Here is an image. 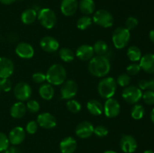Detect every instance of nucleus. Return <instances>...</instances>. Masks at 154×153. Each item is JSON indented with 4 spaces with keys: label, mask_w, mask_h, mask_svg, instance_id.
Masks as SVG:
<instances>
[{
    "label": "nucleus",
    "mask_w": 154,
    "mask_h": 153,
    "mask_svg": "<svg viewBox=\"0 0 154 153\" xmlns=\"http://www.w3.org/2000/svg\"><path fill=\"white\" fill-rule=\"evenodd\" d=\"M89 72L96 77H105L111 70V62L105 56H93L89 61Z\"/></svg>",
    "instance_id": "obj_1"
},
{
    "label": "nucleus",
    "mask_w": 154,
    "mask_h": 153,
    "mask_svg": "<svg viewBox=\"0 0 154 153\" xmlns=\"http://www.w3.org/2000/svg\"><path fill=\"white\" fill-rule=\"evenodd\" d=\"M45 75L48 83L52 86H60L66 81L67 73L64 66L60 64H54L48 68Z\"/></svg>",
    "instance_id": "obj_2"
},
{
    "label": "nucleus",
    "mask_w": 154,
    "mask_h": 153,
    "mask_svg": "<svg viewBox=\"0 0 154 153\" xmlns=\"http://www.w3.org/2000/svg\"><path fill=\"white\" fill-rule=\"evenodd\" d=\"M117 84L116 80L111 76L102 77L99 81L97 86L98 92L99 95L105 99H108L112 98L115 94L117 91Z\"/></svg>",
    "instance_id": "obj_3"
},
{
    "label": "nucleus",
    "mask_w": 154,
    "mask_h": 153,
    "mask_svg": "<svg viewBox=\"0 0 154 153\" xmlns=\"http://www.w3.org/2000/svg\"><path fill=\"white\" fill-rule=\"evenodd\" d=\"M130 31L126 27H118L114 31L112 34V40L114 46L118 50H121L127 46L130 40Z\"/></svg>",
    "instance_id": "obj_4"
},
{
    "label": "nucleus",
    "mask_w": 154,
    "mask_h": 153,
    "mask_svg": "<svg viewBox=\"0 0 154 153\" xmlns=\"http://www.w3.org/2000/svg\"><path fill=\"white\" fill-rule=\"evenodd\" d=\"M37 19L38 20L41 25L47 29H51L54 28L57 24V21L55 12L48 8H42L39 10L38 13Z\"/></svg>",
    "instance_id": "obj_5"
},
{
    "label": "nucleus",
    "mask_w": 154,
    "mask_h": 153,
    "mask_svg": "<svg viewBox=\"0 0 154 153\" xmlns=\"http://www.w3.org/2000/svg\"><path fill=\"white\" fill-rule=\"evenodd\" d=\"M93 22L102 28H109L114 24V17L108 10L100 9L95 12L93 16Z\"/></svg>",
    "instance_id": "obj_6"
},
{
    "label": "nucleus",
    "mask_w": 154,
    "mask_h": 153,
    "mask_svg": "<svg viewBox=\"0 0 154 153\" xmlns=\"http://www.w3.org/2000/svg\"><path fill=\"white\" fill-rule=\"evenodd\" d=\"M142 91L135 86H128L123 88L122 97L126 102L130 104H135L142 98Z\"/></svg>",
    "instance_id": "obj_7"
},
{
    "label": "nucleus",
    "mask_w": 154,
    "mask_h": 153,
    "mask_svg": "<svg viewBox=\"0 0 154 153\" xmlns=\"http://www.w3.org/2000/svg\"><path fill=\"white\" fill-rule=\"evenodd\" d=\"M32 93L31 86L26 82H20L14 88V97L19 101H26L30 98Z\"/></svg>",
    "instance_id": "obj_8"
},
{
    "label": "nucleus",
    "mask_w": 154,
    "mask_h": 153,
    "mask_svg": "<svg viewBox=\"0 0 154 153\" xmlns=\"http://www.w3.org/2000/svg\"><path fill=\"white\" fill-rule=\"evenodd\" d=\"M78 85L76 82L72 80H66L62 84L60 88V94L62 98L64 100H70L72 99L78 93Z\"/></svg>",
    "instance_id": "obj_9"
},
{
    "label": "nucleus",
    "mask_w": 154,
    "mask_h": 153,
    "mask_svg": "<svg viewBox=\"0 0 154 153\" xmlns=\"http://www.w3.org/2000/svg\"><path fill=\"white\" fill-rule=\"evenodd\" d=\"M103 112L109 118L118 116L120 112V103L113 98L106 99L103 106Z\"/></svg>",
    "instance_id": "obj_10"
},
{
    "label": "nucleus",
    "mask_w": 154,
    "mask_h": 153,
    "mask_svg": "<svg viewBox=\"0 0 154 153\" xmlns=\"http://www.w3.org/2000/svg\"><path fill=\"white\" fill-rule=\"evenodd\" d=\"M94 132V126L91 122L84 121L80 122L75 129V134L81 139L90 137Z\"/></svg>",
    "instance_id": "obj_11"
},
{
    "label": "nucleus",
    "mask_w": 154,
    "mask_h": 153,
    "mask_svg": "<svg viewBox=\"0 0 154 153\" xmlns=\"http://www.w3.org/2000/svg\"><path fill=\"white\" fill-rule=\"evenodd\" d=\"M120 148L125 153H133L138 147V143L134 136L131 135H123L120 141Z\"/></svg>",
    "instance_id": "obj_12"
},
{
    "label": "nucleus",
    "mask_w": 154,
    "mask_h": 153,
    "mask_svg": "<svg viewBox=\"0 0 154 153\" xmlns=\"http://www.w3.org/2000/svg\"><path fill=\"white\" fill-rule=\"evenodd\" d=\"M9 142L13 146L22 143L26 138V130L20 126H17L11 129L8 136Z\"/></svg>",
    "instance_id": "obj_13"
},
{
    "label": "nucleus",
    "mask_w": 154,
    "mask_h": 153,
    "mask_svg": "<svg viewBox=\"0 0 154 153\" xmlns=\"http://www.w3.org/2000/svg\"><path fill=\"white\" fill-rule=\"evenodd\" d=\"M14 70V63L7 57L0 56V79L9 78Z\"/></svg>",
    "instance_id": "obj_14"
},
{
    "label": "nucleus",
    "mask_w": 154,
    "mask_h": 153,
    "mask_svg": "<svg viewBox=\"0 0 154 153\" xmlns=\"http://www.w3.org/2000/svg\"><path fill=\"white\" fill-rule=\"evenodd\" d=\"M40 46L47 52H54L60 47V43L55 38L52 36H45L40 40Z\"/></svg>",
    "instance_id": "obj_15"
},
{
    "label": "nucleus",
    "mask_w": 154,
    "mask_h": 153,
    "mask_svg": "<svg viewBox=\"0 0 154 153\" xmlns=\"http://www.w3.org/2000/svg\"><path fill=\"white\" fill-rule=\"evenodd\" d=\"M37 123L45 129H52L57 125V119L50 112H42L37 117Z\"/></svg>",
    "instance_id": "obj_16"
},
{
    "label": "nucleus",
    "mask_w": 154,
    "mask_h": 153,
    "mask_svg": "<svg viewBox=\"0 0 154 153\" xmlns=\"http://www.w3.org/2000/svg\"><path fill=\"white\" fill-rule=\"evenodd\" d=\"M15 52L19 57L25 59L32 58L35 54L33 46L26 42H20L17 45L15 48Z\"/></svg>",
    "instance_id": "obj_17"
},
{
    "label": "nucleus",
    "mask_w": 154,
    "mask_h": 153,
    "mask_svg": "<svg viewBox=\"0 0 154 153\" xmlns=\"http://www.w3.org/2000/svg\"><path fill=\"white\" fill-rule=\"evenodd\" d=\"M94 50L93 46L89 44H82L77 49L75 56L81 61H90L94 56Z\"/></svg>",
    "instance_id": "obj_18"
},
{
    "label": "nucleus",
    "mask_w": 154,
    "mask_h": 153,
    "mask_svg": "<svg viewBox=\"0 0 154 153\" xmlns=\"http://www.w3.org/2000/svg\"><path fill=\"white\" fill-rule=\"evenodd\" d=\"M78 8L77 0H62L60 10L63 15L66 16H73L76 13Z\"/></svg>",
    "instance_id": "obj_19"
},
{
    "label": "nucleus",
    "mask_w": 154,
    "mask_h": 153,
    "mask_svg": "<svg viewBox=\"0 0 154 153\" xmlns=\"http://www.w3.org/2000/svg\"><path fill=\"white\" fill-rule=\"evenodd\" d=\"M140 67L147 74H154V54L147 53L141 56Z\"/></svg>",
    "instance_id": "obj_20"
},
{
    "label": "nucleus",
    "mask_w": 154,
    "mask_h": 153,
    "mask_svg": "<svg viewBox=\"0 0 154 153\" xmlns=\"http://www.w3.org/2000/svg\"><path fill=\"white\" fill-rule=\"evenodd\" d=\"M76 148L77 141L72 136L63 138L60 143V149L62 153H74Z\"/></svg>",
    "instance_id": "obj_21"
},
{
    "label": "nucleus",
    "mask_w": 154,
    "mask_h": 153,
    "mask_svg": "<svg viewBox=\"0 0 154 153\" xmlns=\"http://www.w3.org/2000/svg\"><path fill=\"white\" fill-rule=\"evenodd\" d=\"M26 106L22 101H18L14 104L10 110V114L13 118H21L26 113Z\"/></svg>",
    "instance_id": "obj_22"
},
{
    "label": "nucleus",
    "mask_w": 154,
    "mask_h": 153,
    "mask_svg": "<svg viewBox=\"0 0 154 153\" xmlns=\"http://www.w3.org/2000/svg\"><path fill=\"white\" fill-rule=\"evenodd\" d=\"M39 95L42 99L46 100H50L53 98L54 95V88L53 86L50 83L41 84L38 88Z\"/></svg>",
    "instance_id": "obj_23"
},
{
    "label": "nucleus",
    "mask_w": 154,
    "mask_h": 153,
    "mask_svg": "<svg viewBox=\"0 0 154 153\" xmlns=\"http://www.w3.org/2000/svg\"><path fill=\"white\" fill-rule=\"evenodd\" d=\"M21 21L26 25H31L38 18V13L35 9H26L21 14Z\"/></svg>",
    "instance_id": "obj_24"
},
{
    "label": "nucleus",
    "mask_w": 154,
    "mask_h": 153,
    "mask_svg": "<svg viewBox=\"0 0 154 153\" xmlns=\"http://www.w3.org/2000/svg\"><path fill=\"white\" fill-rule=\"evenodd\" d=\"M87 108L93 116H100L103 112V105L98 100H90L87 102Z\"/></svg>",
    "instance_id": "obj_25"
},
{
    "label": "nucleus",
    "mask_w": 154,
    "mask_h": 153,
    "mask_svg": "<svg viewBox=\"0 0 154 153\" xmlns=\"http://www.w3.org/2000/svg\"><path fill=\"white\" fill-rule=\"evenodd\" d=\"M78 6L81 11L87 16L92 14L96 9V4L93 0H81Z\"/></svg>",
    "instance_id": "obj_26"
},
{
    "label": "nucleus",
    "mask_w": 154,
    "mask_h": 153,
    "mask_svg": "<svg viewBox=\"0 0 154 153\" xmlns=\"http://www.w3.org/2000/svg\"><path fill=\"white\" fill-rule=\"evenodd\" d=\"M126 55L129 59L133 62L140 61L141 58V51L140 48L137 46H131L128 48Z\"/></svg>",
    "instance_id": "obj_27"
},
{
    "label": "nucleus",
    "mask_w": 154,
    "mask_h": 153,
    "mask_svg": "<svg viewBox=\"0 0 154 153\" xmlns=\"http://www.w3.org/2000/svg\"><path fill=\"white\" fill-rule=\"evenodd\" d=\"M93 47L94 50V52L97 56H105L109 50L108 44L105 40H97L94 44Z\"/></svg>",
    "instance_id": "obj_28"
},
{
    "label": "nucleus",
    "mask_w": 154,
    "mask_h": 153,
    "mask_svg": "<svg viewBox=\"0 0 154 153\" xmlns=\"http://www.w3.org/2000/svg\"><path fill=\"white\" fill-rule=\"evenodd\" d=\"M59 56L62 61L64 62H71L75 59V54L73 51L68 47L61 48L59 51Z\"/></svg>",
    "instance_id": "obj_29"
},
{
    "label": "nucleus",
    "mask_w": 154,
    "mask_h": 153,
    "mask_svg": "<svg viewBox=\"0 0 154 153\" xmlns=\"http://www.w3.org/2000/svg\"><path fill=\"white\" fill-rule=\"evenodd\" d=\"M145 113L144 107L141 104H135L131 110V116L135 120H140L144 117Z\"/></svg>",
    "instance_id": "obj_30"
},
{
    "label": "nucleus",
    "mask_w": 154,
    "mask_h": 153,
    "mask_svg": "<svg viewBox=\"0 0 154 153\" xmlns=\"http://www.w3.org/2000/svg\"><path fill=\"white\" fill-rule=\"evenodd\" d=\"M93 23V19L87 15L81 16L77 22V27L80 30H86Z\"/></svg>",
    "instance_id": "obj_31"
},
{
    "label": "nucleus",
    "mask_w": 154,
    "mask_h": 153,
    "mask_svg": "<svg viewBox=\"0 0 154 153\" xmlns=\"http://www.w3.org/2000/svg\"><path fill=\"white\" fill-rule=\"evenodd\" d=\"M66 106L69 111L72 113H78L81 110V104L79 101L75 99H70L66 103Z\"/></svg>",
    "instance_id": "obj_32"
},
{
    "label": "nucleus",
    "mask_w": 154,
    "mask_h": 153,
    "mask_svg": "<svg viewBox=\"0 0 154 153\" xmlns=\"http://www.w3.org/2000/svg\"><path fill=\"white\" fill-rule=\"evenodd\" d=\"M117 85L120 86L121 87H126L129 85L131 82V76L128 74H121L117 76L116 80Z\"/></svg>",
    "instance_id": "obj_33"
},
{
    "label": "nucleus",
    "mask_w": 154,
    "mask_h": 153,
    "mask_svg": "<svg viewBox=\"0 0 154 153\" xmlns=\"http://www.w3.org/2000/svg\"><path fill=\"white\" fill-rule=\"evenodd\" d=\"M26 109L32 113L38 112L40 110V104L35 100H29L26 103Z\"/></svg>",
    "instance_id": "obj_34"
},
{
    "label": "nucleus",
    "mask_w": 154,
    "mask_h": 153,
    "mask_svg": "<svg viewBox=\"0 0 154 153\" xmlns=\"http://www.w3.org/2000/svg\"><path fill=\"white\" fill-rule=\"evenodd\" d=\"M142 98L144 100V103L147 105H153L154 104V92L151 90H146L142 94Z\"/></svg>",
    "instance_id": "obj_35"
},
{
    "label": "nucleus",
    "mask_w": 154,
    "mask_h": 153,
    "mask_svg": "<svg viewBox=\"0 0 154 153\" xmlns=\"http://www.w3.org/2000/svg\"><path fill=\"white\" fill-rule=\"evenodd\" d=\"M141 70V69L139 64H137L135 62L129 64L127 68H126V72H127V74L129 76H135L138 74H139Z\"/></svg>",
    "instance_id": "obj_36"
},
{
    "label": "nucleus",
    "mask_w": 154,
    "mask_h": 153,
    "mask_svg": "<svg viewBox=\"0 0 154 153\" xmlns=\"http://www.w3.org/2000/svg\"><path fill=\"white\" fill-rule=\"evenodd\" d=\"M138 20L136 17L135 16H129L126 19V22H125V27L127 28L128 30H133L138 26Z\"/></svg>",
    "instance_id": "obj_37"
},
{
    "label": "nucleus",
    "mask_w": 154,
    "mask_h": 153,
    "mask_svg": "<svg viewBox=\"0 0 154 153\" xmlns=\"http://www.w3.org/2000/svg\"><path fill=\"white\" fill-rule=\"evenodd\" d=\"M9 144L10 142L7 135L0 131V152H4L9 146Z\"/></svg>",
    "instance_id": "obj_38"
},
{
    "label": "nucleus",
    "mask_w": 154,
    "mask_h": 153,
    "mask_svg": "<svg viewBox=\"0 0 154 153\" xmlns=\"http://www.w3.org/2000/svg\"><path fill=\"white\" fill-rule=\"evenodd\" d=\"M93 134H95L99 137H104V136L108 135V129L105 126L99 124V125L96 126L94 128V132H93Z\"/></svg>",
    "instance_id": "obj_39"
},
{
    "label": "nucleus",
    "mask_w": 154,
    "mask_h": 153,
    "mask_svg": "<svg viewBox=\"0 0 154 153\" xmlns=\"http://www.w3.org/2000/svg\"><path fill=\"white\" fill-rule=\"evenodd\" d=\"M38 128V124L37 123V122L32 120L27 123L26 126V131L29 134H34L37 132Z\"/></svg>",
    "instance_id": "obj_40"
},
{
    "label": "nucleus",
    "mask_w": 154,
    "mask_h": 153,
    "mask_svg": "<svg viewBox=\"0 0 154 153\" xmlns=\"http://www.w3.org/2000/svg\"><path fill=\"white\" fill-rule=\"evenodd\" d=\"M32 80L34 81L35 83L38 84H42L46 81V75L42 72H36L32 74Z\"/></svg>",
    "instance_id": "obj_41"
},
{
    "label": "nucleus",
    "mask_w": 154,
    "mask_h": 153,
    "mask_svg": "<svg viewBox=\"0 0 154 153\" xmlns=\"http://www.w3.org/2000/svg\"><path fill=\"white\" fill-rule=\"evenodd\" d=\"M2 80V91L7 92L11 91L12 88L11 81L9 80V78H5V79H1Z\"/></svg>",
    "instance_id": "obj_42"
},
{
    "label": "nucleus",
    "mask_w": 154,
    "mask_h": 153,
    "mask_svg": "<svg viewBox=\"0 0 154 153\" xmlns=\"http://www.w3.org/2000/svg\"><path fill=\"white\" fill-rule=\"evenodd\" d=\"M138 88L141 90H147L149 87V80H141L138 82Z\"/></svg>",
    "instance_id": "obj_43"
},
{
    "label": "nucleus",
    "mask_w": 154,
    "mask_h": 153,
    "mask_svg": "<svg viewBox=\"0 0 154 153\" xmlns=\"http://www.w3.org/2000/svg\"><path fill=\"white\" fill-rule=\"evenodd\" d=\"M2 153H20V151L19 148H17L15 146H9Z\"/></svg>",
    "instance_id": "obj_44"
},
{
    "label": "nucleus",
    "mask_w": 154,
    "mask_h": 153,
    "mask_svg": "<svg viewBox=\"0 0 154 153\" xmlns=\"http://www.w3.org/2000/svg\"><path fill=\"white\" fill-rule=\"evenodd\" d=\"M16 0H0V2L3 4H6V5H9V4H13Z\"/></svg>",
    "instance_id": "obj_45"
},
{
    "label": "nucleus",
    "mask_w": 154,
    "mask_h": 153,
    "mask_svg": "<svg viewBox=\"0 0 154 153\" xmlns=\"http://www.w3.org/2000/svg\"><path fill=\"white\" fill-rule=\"evenodd\" d=\"M148 89L154 92V77L152 78L151 80H149Z\"/></svg>",
    "instance_id": "obj_46"
},
{
    "label": "nucleus",
    "mask_w": 154,
    "mask_h": 153,
    "mask_svg": "<svg viewBox=\"0 0 154 153\" xmlns=\"http://www.w3.org/2000/svg\"><path fill=\"white\" fill-rule=\"evenodd\" d=\"M149 38H150V40H151L153 43H154V29L151 30V31L150 32V33H149Z\"/></svg>",
    "instance_id": "obj_47"
},
{
    "label": "nucleus",
    "mask_w": 154,
    "mask_h": 153,
    "mask_svg": "<svg viewBox=\"0 0 154 153\" xmlns=\"http://www.w3.org/2000/svg\"><path fill=\"white\" fill-rule=\"evenodd\" d=\"M150 118H151V121L153 122V123L154 124V108L152 110L151 112H150Z\"/></svg>",
    "instance_id": "obj_48"
},
{
    "label": "nucleus",
    "mask_w": 154,
    "mask_h": 153,
    "mask_svg": "<svg viewBox=\"0 0 154 153\" xmlns=\"http://www.w3.org/2000/svg\"><path fill=\"white\" fill-rule=\"evenodd\" d=\"M104 153H117V152L115 151H113V150H108V151H105Z\"/></svg>",
    "instance_id": "obj_49"
},
{
    "label": "nucleus",
    "mask_w": 154,
    "mask_h": 153,
    "mask_svg": "<svg viewBox=\"0 0 154 153\" xmlns=\"http://www.w3.org/2000/svg\"><path fill=\"white\" fill-rule=\"evenodd\" d=\"M143 153H154V152L152 151V150H146Z\"/></svg>",
    "instance_id": "obj_50"
},
{
    "label": "nucleus",
    "mask_w": 154,
    "mask_h": 153,
    "mask_svg": "<svg viewBox=\"0 0 154 153\" xmlns=\"http://www.w3.org/2000/svg\"><path fill=\"white\" fill-rule=\"evenodd\" d=\"M2 92V80L0 79V92Z\"/></svg>",
    "instance_id": "obj_51"
}]
</instances>
